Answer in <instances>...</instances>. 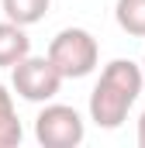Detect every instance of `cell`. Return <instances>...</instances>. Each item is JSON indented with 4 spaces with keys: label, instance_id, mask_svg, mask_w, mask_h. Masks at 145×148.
Listing matches in <instances>:
<instances>
[{
    "label": "cell",
    "instance_id": "1",
    "mask_svg": "<svg viewBox=\"0 0 145 148\" xmlns=\"http://www.w3.org/2000/svg\"><path fill=\"white\" fill-rule=\"evenodd\" d=\"M145 86V69L131 59H110L90 93V121L97 127H121Z\"/></svg>",
    "mask_w": 145,
    "mask_h": 148
},
{
    "label": "cell",
    "instance_id": "2",
    "mask_svg": "<svg viewBox=\"0 0 145 148\" xmlns=\"http://www.w3.org/2000/svg\"><path fill=\"white\" fill-rule=\"evenodd\" d=\"M48 59L66 79H83L97 69L100 62V45L86 28H62L48 41Z\"/></svg>",
    "mask_w": 145,
    "mask_h": 148
},
{
    "label": "cell",
    "instance_id": "3",
    "mask_svg": "<svg viewBox=\"0 0 145 148\" xmlns=\"http://www.w3.org/2000/svg\"><path fill=\"white\" fill-rule=\"evenodd\" d=\"M10 83H14V90H17L21 100H28V103H48L62 90L66 76L55 69V62L48 55H28V59H21L10 69Z\"/></svg>",
    "mask_w": 145,
    "mask_h": 148
},
{
    "label": "cell",
    "instance_id": "4",
    "mask_svg": "<svg viewBox=\"0 0 145 148\" xmlns=\"http://www.w3.org/2000/svg\"><path fill=\"white\" fill-rule=\"evenodd\" d=\"M35 138L45 148H76L86 138V124L69 103H45L35 117Z\"/></svg>",
    "mask_w": 145,
    "mask_h": 148
},
{
    "label": "cell",
    "instance_id": "5",
    "mask_svg": "<svg viewBox=\"0 0 145 148\" xmlns=\"http://www.w3.org/2000/svg\"><path fill=\"white\" fill-rule=\"evenodd\" d=\"M31 55V38L24 31V24L17 21H0V69H14L21 59Z\"/></svg>",
    "mask_w": 145,
    "mask_h": 148
},
{
    "label": "cell",
    "instance_id": "6",
    "mask_svg": "<svg viewBox=\"0 0 145 148\" xmlns=\"http://www.w3.org/2000/svg\"><path fill=\"white\" fill-rule=\"evenodd\" d=\"M21 138H24V131H21V121L14 110V97L0 83V148H17Z\"/></svg>",
    "mask_w": 145,
    "mask_h": 148
},
{
    "label": "cell",
    "instance_id": "7",
    "mask_svg": "<svg viewBox=\"0 0 145 148\" xmlns=\"http://www.w3.org/2000/svg\"><path fill=\"white\" fill-rule=\"evenodd\" d=\"M114 21L124 35L145 38V0H117L114 3Z\"/></svg>",
    "mask_w": 145,
    "mask_h": 148
},
{
    "label": "cell",
    "instance_id": "8",
    "mask_svg": "<svg viewBox=\"0 0 145 148\" xmlns=\"http://www.w3.org/2000/svg\"><path fill=\"white\" fill-rule=\"evenodd\" d=\"M0 3H3V14H7L10 21L24 24V28L38 24V21L48 14V7H52V0H0Z\"/></svg>",
    "mask_w": 145,
    "mask_h": 148
},
{
    "label": "cell",
    "instance_id": "9",
    "mask_svg": "<svg viewBox=\"0 0 145 148\" xmlns=\"http://www.w3.org/2000/svg\"><path fill=\"white\" fill-rule=\"evenodd\" d=\"M138 145L145 148V110H142V117H138Z\"/></svg>",
    "mask_w": 145,
    "mask_h": 148
},
{
    "label": "cell",
    "instance_id": "10",
    "mask_svg": "<svg viewBox=\"0 0 145 148\" xmlns=\"http://www.w3.org/2000/svg\"><path fill=\"white\" fill-rule=\"evenodd\" d=\"M142 69H145V55H142Z\"/></svg>",
    "mask_w": 145,
    "mask_h": 148
}]
</instances>
